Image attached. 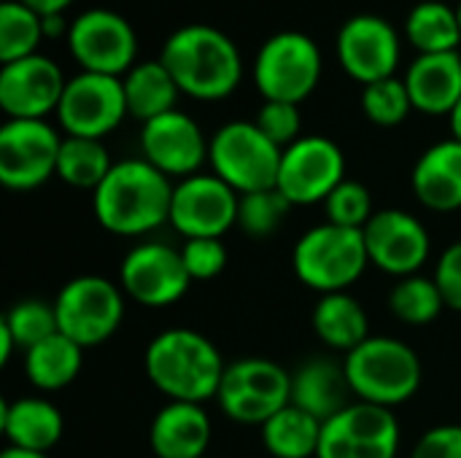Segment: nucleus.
<instances>
[{"mask_svg":"<svg viewBox=\"0 0 461 458\" xmlns=\"http://www.w3.org/2000/svg\"><path fill=\"white\" fill-rule=\"evenodd\" d=\"M0 458H49V454H32V451H22V448H11L5 445Z\"/></svg>","mask_w":461,"mask_h":458,"instance_id":"nucleus-44","label":"nucleus"},{"mask_svg":"<svg viewBox=\"0 0 461 458\" xmlns=\"http://www.w3.org/2000/svg\"><path fill=\"white\" fill-rule=\"evenodd\" d=\"M405 84L413 111L427 116H451L461 100V54H419L405 73Z\"/></svg>","mask_w":461,"mask_h":458,"instance_id":"nucleus-22","label":"nucleus"},{"mask_svg":"<svg viewBox=\"0 0 461 458\" xmlns=\"http://www.w3.org/2000/svg\"><path fill=\"white\" fill-rule=\"evenodd\" d=\"M416 200L435 213H454L461 208V143L448 138L429 146L411 173Z\"/></svg>","mask_w":461,"mask_h":458,"instance_id":"nucleus-23","label":"nucleus"},{"mask_svg":"<svg viewBox=\"0 0 461 458\" xmlns=\"http://www.w3.org/2000/svg\"><path fill=\"white\" fill-rule=\"evenodd\" d=\"M311 327L327 348L343 354H351L370 337V316L348 292L321 294L313 308Z\"/></svg>","mask_w":461,"mask_h":458,"instance_id":"nucleus-26","label":"nucleus"},{"mask_svg":"<svg viewBox=\"0 0 461 458\" xmlns=\"http://www.w3.org/2000/svg\"><path fill=\"white\" fill-rule=\"evenodd\" d=\"M211 437V418L197 402H167L149 427V445L157 458H205Z\"/></svg>","mask_w":461,"mask_h":458,"instance_id":"nucleus-21","label":"nucleus"},{"mask_svg":"<svg viewBox=\"0 0 461 458\" xmlns=\"http://www.w3.org/2000/svg\"><path fill=\"white\" fill-rule=\"evenodd\" d=\"M62 138L46 119H8L0 127V184L32 192L57 175Z\"/></svg>","mask_w":461,"mask_h":458,"instance_id":"nucleus-13","label":"nucleus"},{"mask_svg":"<svg viewBox=\"0 0 461 458\" xmlns=\"http://www.w3.org/2000/svg\"><path fill=\"white\" fill-rule=\"evenodd\" d=\"M370 256L362 229L316 224L292 248V267L303 286L319 294L348 292L367 270Z\"/></svg>","mask_w":461,"mask_h":458,"instance_id":"nucleus-5","label":"nucleus"},{"mask_svg":"<svg viewBox=\"0 0 461 458\" xmlns=\"http://www.w3.org/2000/svg\"><path fill=\"white\" fill-rule=\"evenodd\" d=\"M143 370L167 402L203 405L216 400L227 364L205 335L186 327H173L159 332L146 346Z\"/></svg>","mask_w":461,"mask_h":458,"instance_id":"nucleus-2","label":"nucleus"},{"mask_svg":"<svg viewBox=\"0 0 461 458\" xmlns=\"http://www.w3.org/2000/svg\"><path fill=\"white\" fill-rule=\"evenodd\" d=\"M216 402L230 421L262 427L292 402V373L262 356L230 362Z\"/></svg>","mask_w":461,"mask_h":458,"instance_id":"nucleus-8","label":"nucleus"},{"mask_svg":"<svg viewBox=\"0 0 461 458\" xmlns=\"http://www.w3.org/2000/svg\"><path fill=\"white\" fill-rule=\"evenodd\" d=\"M208 148L211 140L203 135L200 124L178 108L140 127L143 159L154 165L159 173H165L170 181L197 175L200 167L208 162Z\"/></svg>","mask_w":461,"mask_h":458,"instance_id":"nucleus-19","label":"nucleus"},{"mask_svg":"<svg viewBox=\"0 0 461 458\" xmlns=\"http://www.w3.org/2000/svg\"><path fill=\"white\" fill-rule=\"evenodd\" d=\"M448 121H451V132H454L451 138H454V140H459V143H461V100H459V105H456V108L451 111Z\"/></svg>","mask_w":461,"mask_h":458,"instance_id":"nucleus-45","label":"nucleus"},{"mask_svg":"<svg viewBox=\"0 0 461 458\" xmlns=\"http://www.w3.org/2000/svg\"><path fill=\"white\" fill-rule=\"evenodd\" d=\"M351 386L343 364L335 359H308L292 373V405L321 424L351 405Z\"/></svg>","mask_w":461,"mask_h":458,"instance_id":"nucleus-24","label":"nucleus"},{"mask_svg":"<svg viewBox=\"0 0 461 458\" xmlns=\"http://www.w3.org/2000/svg\"><path fill=\"white\" fill-rule=\"evenodd\" d=\"M346 181V154L324 135H303L284 148L276 189L292 208L324 205V200Z\"/></svg>","mask_w":461,"mask_h":458,"instance_id":"nucleus-11","label":"nucleus"},{"mask_svg":"<svg viewBox=\"0 0 461 458\" xmlns=\"http://www.w3.org/2000/svg\"><path fill=\"white\" fill-rule=\"evenodd\" d=\"M43 19V38H68L70 24L65 22V13H51V16H41Z\"/></svg>","mask_w":461,"mask_h":458,"instance_id":"nucleus-43","label":"nucleus"},{"mask_svg":"<svg viewBox=\"0 0 461 458\" xmlns=\"http://www.w3.org/2000/svg\"><path fill=\"white\" fill-rule=\"evenodd\" d=\"M127 116L130 113L122 78L86 70L68 78L57 108V121L65 135L92 140H103L105 135H111Z\"/></svg>","mask_w":461,"mask_h":458,"instance_id":"nucleus-14","label":"nucleus"},{"mask_svg":"<svg viewBox=\"0 0 461 458\" xmlns=\"http://www.w3.org/2000/svg\"><path fill=\"white\" fill-rule=\"evenodd\" d=\"M262 445L273 458H316L324 424L292 402L262 427Z\"/></svg>","mask_w":461,"mask_h":458,"instance_id":"nucleus-29","label":"nucleus"},{"mask_svg":"<svg viewBox=\"0 0 461 458\" xmlns=\"http://www.w3.org/2000/svg\"><path fill=\"white\" fill-rule=\"evenodd\" d=\"M162 65L176 78L181 94L194 100H224L243 78V59L235 40L211 24L178 27L162 46Z\"/></svg>","mask_w":461,"mask_h":458,"instance_id":"nucleus-3","label":"nucleus"},{"mask_svg":"<svg viewBox=\"0 0 461 458\" xmlns=\"http://www.w3.org/2000/svg\"><path fill=\"white\" fill-rule=\"evenodd\" d=\"M68 49L86 73L127 76L138 62L135 27L111 8H89L70 22Z\"/></svg>","mask_w":461,"mask_h":458,"instance_id":"nucleus-10","label":"nucleus"},{"mask_svg":"<svg viewBox=\"0 0 461 458\" xmlns=\"http://www.w3.org/2000/svg\"><path fill=\"white\" fill-rule=\"evenodd\" d=\"M122 84L127 97V113L143 124L176 111V103L181 97V89L170 70L162 65V59L138 62L127 76H122Z\"/></svg>","mask_w":461,"mask_h":458,"instance_id":"nucleus-27","label":"nucleus"},{"mask_svg":"<svg viewBox=\"0 0 461 458\" xmlns=\"http://www.w3.org/2000/svg\"><path fill=\"white\" fill-rule=\"evenodd\" d=\"M0 429L11 448L49 454L65 435V418L59 408L43 397H19L3 402Z\"/></svg>","mask_w":461,"mask_h":458,"instance_id":"nucleus-25","label":"nucleus"},{"mask_svg":"<svg viewBox=\"0 0 461 458\" xmlns=\"http://www.w3.org/2000/svg\"><path fill=\"white\" fill-rule=\"evenodd\" d=\"M405 35L419 54L456 51L461 43L459 8H451L440 0H424L408 13Z\"/></svg>","mask_w":461,"mask_h":458,"instance_id":"nucleus-30","label":"nucleus"},{"mask_svg":"<svg viewBox=\"0 0 461 458\" xmlns=\"http://www.w3.org/2000/svg\"><path fill=\"white\" fill-rule=\"evenodd\" d=\"M389 310L402 324L427 327V324H432L446 310V300H443L435 278L408 275V278H400L392 286V292H389Z\"/></svg>","mask_w":461,"mask_h":458,"instance_id":"nucleus-32","label":"nucleus"},{"mask_svg":"<svg viewBox=\"0 0 461 458\" xmlns=\"http://www.w3.org/2000/svg\"><path fill=\"white\" fill-rule=\"evenodd\" d=\"M321 51L316 40L297 30L270 35L254 59V84L265 100L305 103L321 81Z\"/></svg>","mask_w":461,"mask_h":458,"instance_id":"nucleus-7","label":"nucleus"},{"mask_svg":"<svg viewBox=\"0 0 461 458\" xmlns=\"http://www.w3.org/2000/svg\"><path fill=\"white\" fill-rule=\"evenodd\" d=\"M343 70L362 86L392 78L400 65V35L378 13H357L343 22L335 40Z\"/></svg>","mask_w":461,"mask_h":458,"instance_id":"nucleus-18","label":"nucleus"},{"mask_svg":"<svg viewBox=\"0 0 461 458\" xmlns=\"http://www.w3.org/2000/svg\"><path fill=\"white\" fill-rule=\"evenodd\" d=\"M176 184L143 157L113 162L105 181L92 192L97 224L119 238H143L170 224Z\"/></svg>","mask_w":461,"mask_h":458,"instance_id":"nucleus-1","label":"nucleus"},{"mask_svg":"<svg viewBox=\"0 0 461 458\" xmlns=\"http://www.w3.org/2000/svg\"><path fill=\"white\" fill-rule=\"evenodd\" d=\"M324 213H327L330 224H338V227H346V229H365L367 221L375 216L373 194L362 181L346 178L324 200Z\"/></svg>","mask_w":461,"mask_h":458,"instance_id":"nucleus-37","label":"nucleus"},{"mask_svg":"<svg viewBox=\"0 0 461 458\" xmlns=\"http://www.w3.org/2000/svg\"><path fill=\"white\" fill-rule=\"evenodd\" d=\"M84 364V348L62 332L24 351V375L38 391H59L70 386Z\"/></svg>","mask_w":461,"mask_h":458,"instance_id":"nucleus-28","label":"nucleus"},{"mask_svg":"<svg viewBox=\"0 0 461 458\" xmlns=\"http://www.w3.org/2000/svg\"><path fill=\"white\" fill-rule=\"evenodd\" d=\"M254 124L278 148H289L292 143H297L303 138V116H300V105H294V103L265 100L262 108L257 111Z\"/></svg>","mask_w":461,"mask_h":458,"instance_id":"nucleus-38","label":"nucleus"},{"mask_svg":"<svg viewBox=\"0 0 461 458\" xmlns=\"http://www.w3.org/2000/svg\"><path fill=\"white\" fill-rule=\"evenodd\" d=\"M292 211V202L273 186V189H262V192H251V194H240V205H238V227L257 240H265L270 235H276L286 216Z\"/></svg>","mask_w":461,"mask_h":458,"instance_id":"nucleus-34","label":"nucleus"},{"mask_svg":"<svg viewBox=\"0 0 461 458\" xmlns=\"http://www.w3.org/2000/svg\"><path fill=\"white\" fill-rule=\"evenodd\" d=\"M411 458H461V427L459 424H440L427 429Z\"/></svg>","mask_w":461,"mask_h":458,"instance_id":"nucleus-41","label":"nucleus"},{"mask_svg":"<svg viewBox=\"0 0 461 458\" xmlns=\"http://www.w3.org/2000/svg\"><path fill=\"white\" fill-rule=\"evenodd\" d=\"M43 40V19L19 0L0 3V62H16L38 54Z\"/></svg>","mask_w":461,"mask_h":458,"instance_id":"nucleus-33","label":"nucleus"},{"mask_svg":"<svg viewBox=\"0 0 461 458\" xmlns=\"http://www.w3.org/2000/svg\"><path fill=\"white\" fill-rule=\"evenodd\" d=\"M284 148H278L254 121H227L211 138L208 162L238 194L273 189L278 181Z\"/></svg>","mask_w":461,"mask_h":458,"instance_id":"nucleus-6","label":"nucleus"},{"mask_svg":"<svg viewBox=\"0 0 461 458\" xmlns=\"http://www.w3.org/2000/svg\"><path fill=\"white\" fill-rule=\"evenodd\" d=\"M54 313L65 337L84 351L97 348L111 340L124 321V292L103 275H78L57 292Z\"/></svg>","mask_w":461,"mask_h":458,"instance_id":"nucleus-9","label":"nucleus"},{"mask_svg":"<svg viewBox=\"0 0 461 458\" xmlns=\"http://www.w3.org/2000/svg\"><path fill=\"white\" fill-rule=\"evenodd\" d=\"M432 278H435V283H438V289H440V294L446 300V308L461 313V240L451 243L440 254Z\"/></svg>","mask_w":461,"mask_h":458,"instance_id":"nucleus-40","label":"nucleus"},{"mask_svg":"<svg viewBox=\"0 0 461 458\" xmlns=\"http://www.w3.org/2000/svg\"><path fill=\"white\" fill-rule=\"evenodd\" d=\"M186 273L194 281H213L227 267V246L221 238H192L181 246Z\"/></svg>","mask_w":461,"mask_h":458,"instance_id":"nucleus-39","label":"nucleus"},{"mask_svg":"<svg viewBox=\"0 0 461 458\" xmlns=\"http://www.w3.org/2000/svg\"><path fill=\"white\" fill-rule=\"evenodd\" d=\"M68 78L59 65L32 54L0 67V108L8 119H46L57 113Z\"/></svg>","mask_w":461,"mask_h":458,"instance_id":"nucleus-20","label":"nucleus"},{"mask_svg":"<svg viewBox=\"0 0 461 458\" xmlns=\"http://www.w3.org/2000/svg\"><path fill=\"white\" fill-rule=\"evenodd\" d=\"M240 194L213 173H197L176 181L170 224L186 240L224 238L238 224Z\"/></svg>","mask_w":461,"mask_h":458,"instance_id":"nucleus-16","label":"nucleus"},{"mask_svg":"<svg viewBox=\"0 0 461 458\" xmlns=\"http://www.w3.org/2000/svg\"><path fill=\"white\" fill-rule=\"evenodd\" d=\"M19 3H24L27 8H32L38 16H51V13H65L70 5H73V0H19Z\"/></svg>","mask_w":461,"mask_h":458,"instance_id":"nucleus-42","label":"nucleus"},{"mask_svg":"<svg viewBox=\"0 0 461 458\" xmlns=\"http://www.w3.org/2000/svg\"><path fill=\"white\" fill-rule=\"evenodd\" d=\"M400 435V421L392 410L354 400L324 421L316 458H397Z\"/></svg>","mask_w":461,"mask_h":458,"instance_id":"nucleus-15","label":"nucleus"},{"mask_svg":"<svg viewBox=\"0 0 461 458\" xmlns=\"http://www.w3.org/2000/svg\"><path fill=\"white\" fill-rule=\"evenodd\" d=\"M119 286L135 305L162 310L184 300L192 286L181 248L159 240L132 246L119 267Z\"/></svg>","mask_w":461,"mask_h":458,"instance_id":"nucleus-12","label":"nucleus"},{"mask_svg":"<svg viewBox=\"0 0 461 458\" xmlns=\"http://www.w3.org/2000/svg\"><path fill=\"white\" fill-rule=\"evenodd\" d=\"M343 370L357 402L386 410L413 400L424 381L419 354L408 343L386 335H370L362 346L346 354Z\"/></svg>","mask_w":461,"mask_h":458,"instance_id":"nucleus-4","label":"nucleus"},{"mask_svg":"<svg viewBox=\"0 0 461 458\" xmlns=\"http://www.w3.org/2000/svg\"><path fill=\"white\" fill-rule=\"evenodd\" d=\"M459 22H461V5H459Z\"/></svg>","mask_w":461,"mask_h":458,"instance_id":"nucleus-46","label":"nucleus"},{"mask_svg":"<svg viewBox=\"0 0 461 458\" xmlns=\"http://www.w3.org/2000/svg\"><path fill=\"white\" fill-rule=\"evenodd\" d=\"M113 159L103 140L65 135L57 159V178L73 189H97L111 173Z\"/></svg>","mask_w":461,"mask_h":458,"instance_id":"nucleus-31","label":"nucleus"},{"mask_svg":"<svg viewBox=\"0 0 461 458\" xmlns=\"http://www.w3.org/2000/svg\"><path fill=\"white\" fill-rule=\"evenodd\" d=\"M0 327L14 337L19 351H27L59 332L54 302H43V300H22V302L11 305V310L3 316Z\"/></svg>","mask_w":461,"mask_h":458,"instance_id":"nucleus-35","label":"nucleus"},{"mask_svg":"<svg viewBox=\"0 0 461 458\" xmlns=\"http://www.w3.org/2000/svg\"><path fill=\"white\" fill-rule=\"evenodd\" d=\"M370 265L386 275L408 278L419 275V270L429 262L432 238L421 219L402 208L375 211V216L362 229Z\"/></svg>","mask_w":461,"mask_h":458,"instance_id":"nucleus-17","label":"nucleus"},{"mask_svg":"<svg viewBox=\"0 0 461 458\" xmlns=\"http://www.w3.org/2000/svg\"><path fill=\"white\" fill-rule=\"evenodd\" d=\"M362 111L378 127H400L413 111L405 78L392 76L362 86Z\"/></svg>","mask_w":461,"mask_h":458,"instance_id":"nucleus-36","label":"nucleus"}]
</instances>
